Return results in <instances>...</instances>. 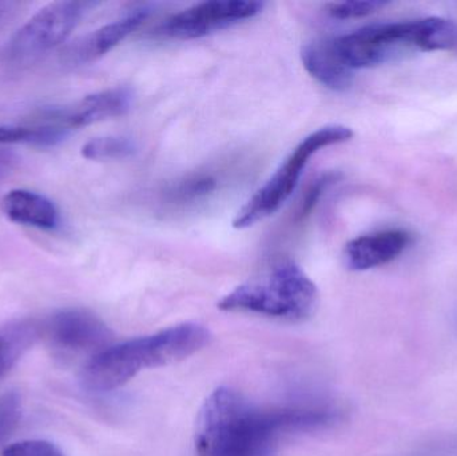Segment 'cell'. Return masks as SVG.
I'll list each match as a JSON object with an SVG mask.
<instances>
[{"label":"cell","mask_w":457,"mask_h":456,"mask_svg":"<svg viewBox=\"0 0 457 456\" xmlns=\"http://www.w3.org/2000/svg\"><path fill=\"white\" fill-rule=\"evenodd\" d=\"M330 410H263L238 391L220 387L211 394L197 422L198 456H274L281 436L327 427L337 420Z\"/></svg>","instance_id":"6da1fadb"},{"label":"cell","mask_w":457,"mask_h":456,"mask_svg":"<svg viewBox=\"0 0 457 456\" xmlns=\"http://www.w3.org/2000/svg\"><path fill=\"white\" fill-rule=\"evenodd\" d=\"M211 332L195 323L179 324L99 351L86 364L82 382L96 393L120 388L144 371L185 361L211 342Z\"/></svg>","instance_id":"7a4b0ae2"},{"label":"cell","mask_w":457,"mask_h":456,"mask_svg":"<svg viewBox=\"0 0 457 456\" xmlns=\"http://www.w3.org/2000/svg\"><path fill=\"white\" fill-rule=\"evenodd\" d=\"M332 40L341 61L353 71L380 66L416 53L457 50V23L436 16L376 23Z\"/></svg>","instance_id":"3957f363"},{"label":"cell","mask_w":457,"mask_h":456,"mask_svg":"<svg viewBox=\"0 0 457 456\" xmlns=\"http://www.w3.org/2000/svg\"><path fill=\"white\" fill-rule=\"evenodd\" d=\"M316 284L295 262L284 261L265 278L241 284L222 297L219 308L228 312H247L282 320H305L316 310Z\"/></svg>","instance_id":"277c9868"},{"label":"cell","mask_w":457,"mask_h":456,"mask_svg":"<svg viewBox=\"0 0 457 456\" xmlns=\"http://www.w3.org/2000/svg\"><path fill=\"white\" fill-rule=\"evenodd\" d=\"M353 137L352 129L343 125H328L306 136L273 176L247 200L233 220L236 229H246L276 213L297 187L309 160L324 147L344 144Z\"/></svg>","instance_id":"5b68a950"},{"label":"cell","mask_w":457,"mask_h":456,"mask_svg":"<svg viewBox=\"0 0 457 456\" xmlns=\"http://www.w3.org/2000/svg\"><path fill=\"white\" fill-rule=\"evenodd\" d=\"M94 3L55 2L31 16L0 48V70L16 72L66 42Z\"/></svg>","instance_id":"8992f818"},{"label":"cell","mask_w":457,"mask_h":456,"mask_svg":"<svg viewBox=\"0 0 457 456\" xmlns=\"http://www.w3.org/2000/svg\"><path fill=\"white\" fill-rule=\"evenodd\" d=\"M263 7L265 3L254 0H213L198 3L170 16L160 27V34L171 39H200L254 18Z\"/></svg>","instance_id":"52a82bcc"},{"label":"cell","mask_w":457,"mask_h":456,"mask_svg":"<svg viewBox=\"0 0 457 456\" xmlns=\"http://www.w3.org/2000/svg\"><path fill=\"white\" fill-rule=\"evenodd\" d=\"M48 342L67 352H94L109 347L112 332L104 320L83 308H66L53 313L40 327Z\"/></svg>","instance_id":"ba28073f"},{"label":"cell","mask_w":457,"mask_h":456,"mask_svg":"<svg viewBox=\"0 0 457 456\" xmlns=\"http://www.w3.org/2000/svg\"><path fill=\"white\" fill-rule=\"evenodd\" d=\"M133 93L128 87H114L83 96L66 106L40 110L32 120L61 126L66 130L85 128L110 118L120 117L130 110Z\"/></svg>","instance_id":"9c48e42d"},{"label":"cell","mask_w":457,"mask_h":456,"mask_svg":"<svg viewBox=\"0 0 457 456\" xmlns=\"http://www.w3.org/2000/svg\"><path fill=\"white\" fill-rule=\"evenodd\" d=\"M150 12L152 10L149 7L134 8L123 18L104 24L101 29L86 35L62 53V63L64 66L78 67L102 58L122 43L129 35L137 31L149 18Z\"/></svg>","instance_id":"30bf717a"},{"label":"cell","mask_w":457,"mask_h":456,"mask_svg":"<svg viewBox=\"0 0 457 456\" xmlns=\"http://www.w3.org/2000/svg\"><path fill=\"white\" fill-rule=\"evenodd\" d=\"M412 244L407 230L386 229L349 241L344 251L346 267L356 272L373 269L394 261Z\"/></svg>","instance_id":"8fae6325"},{"label":"cell","mask_w":457,"mask_h":456,"mask_svg":"<svg viewBox=\"0 0 457 456\" xmlns=\"http://www.w3.org/2000/svg\"><path fill=\"white\" fill-rule=\"evenodd\" d=\"M0 211L11 222L40 230L56 229L61 222L55 203L32 190L12 189L5 193L0 201Z\"/></svg>","instance_id":"7c38bea8"},{"label":"cell","mask_w":457,"mask_h":456,"mask_svg":"<svg viewBox=\"0 0 457 456\" xmlns=\"http://www.w3.org/2000/svg\"><path fill=\"white\" fill-rule=\"evenodd\" d=\"M301 61L306 71L330 90H348L353 82V71L341 61L332 39L314 40L303 46Z\"/></svg>","instance_id":"4fadbf2b"},{"label":"cell","mask_w":457,"mask_h":456,"mask_svg":"<svg viewBox=\"0 0 457 456\" xmlns=\"http://www.w3.org/2000/svg\"><path fill=\"white\" fill-rule=\"evenodd\" d=\"M39 334L40 327L32 320L13 321L0 327V379L29 350Z\"/></svg>","instance_id":"5bb4252c"},{"label":"cell","mask_w":457,"mask_h":456,"mask_svg":"<svg viewBox=\"0 0 457 456\" xmlns=\"http://www.w3.org/2000/svg\"><path fill=\"white\" fill-rule=\"evenodd\" d=\"M70 133L61 126L31 120L27 125H0V145L54 147L62 144Z\"/></svg>","instance_id":"9a60e30c"},{"label":"cell","mask_w":457,"mask_h":456,"mask_svg":"<svg viewBox=\"0 0 457 456\" xmlns=\"http://www.w3.org/2000/svg\"><path fill=\"white\" fill-rule=\"evenodd\" d=\"M137 152L136 142L126 137H98L82 146V157L90 161L125 160Z\"/></svg>","instance_id":"2e32d148"},{"label":"cell","mask_w":457,"mask_h":456,"mask_svg":"<svg viewBox=\"0 0 457 456\" xmlns=\"http://www.w3.org/2000/svg\"><path fill=\"white\" fill-rule=\"evenodd\" d=\"M217 185L219 182L212 174H195L171 187L169 192V200L181 205L195 203L213 193L217 189Z\"/></svg>","instance_id":"e0dca14e"},{"label":"cell","mask_w":457,"mask_h":456,"mask_svg":"<svg viewBox=\"0 0 457 456\" xmlns=\"http://www.w3.org/2000/svg\"><path fill=\"white\" fill-rule=\"evenodd\" d=\"M386 2L380 0H364V2H341L332 3L328 5L327 12L333 19L338 21H345V19L364 18L376 12L380 8L386 7Z\"/></svg>","instance_id":"ac0fdd59"},{"label":"cell","mask_w":457,"mask_h":456,"mask_svg":"<svg viewBox=\"0 0 457 456\" xmlns=\"http://www.w3.org/2000/svg\"><path fill=\"white\" fill-rule=\"evenodd\" d=\"M21 417V399L16 393L0 396V444L18 426Z\"/></svg>","instance_id":"d6986e66"},{"label":"cell","mask_w":457,"mask_h":456,"mask_svg":"<svg viewBox=\"0 0 457 456\" xmlns=\"http://www.w3.org/2000/svg\"><path fill=\"white\" fill-rule=\"evenodd\" d=\"M2 456H64L63 452L47 441L32 439L11 444L3 450Z\"/></svg>","instance_id":"ffe728a7"},{"label":"cell","mask_w":457,"mask_h":456,"mask_svg":"<svg viewBox=\"0 0 457 456\" xmlns=\"http://www.w3.org/2000/svg\"><path fill=\"white\" fill-rule=\"evenodd\" d=\"M336 181H337V174L335 173H327L320 177V178H317L316 181L312 184V187H309L306 195H303L300 211H298V219H305V217L313 211L314 206L317 205L320 198L324 195L325 190Z\"/></svg>","instance_id":"44dd1931"},{"label":"cell","mask_w":457,"mask_h":456,"mask_svg":"<svg viewBox=\"0 0 457 456\" xmlns=\"http://www.w3.org/2000/svg\"><path fill=\"white\" fill-rule=\"evenodd\" d=\"M413 456H457V439L445 442V444H439V446L431 447V449Z\"/></svg>","instance_id":"7402d4cb"},{"label":"cell","mask_w":457,"mask_h":456,"mask_svg":"<svg viewBox=\"0 0 457 456\" xmlns=\"http://www.w3.org/2000/svg\"><path fill=\"white\" fill-rule=\"evenodd\" d=\"M19 3L0 2V29L18 12Z\"/></svg>","instance_id":"603a6c76"},{"label":"cell","mask_w":457,"mask_h":456,"mask_svg":"<svg viewBox=\"0 0 457 456\" xmlns=\"http://www.w3.org/2000/svg\"><path fill=\"white\" fill-rule=\"evenodd\" d=\"M5 163H7V161L3 155H0V169L4 168Z\"/></svg>","instance_id":"cb8c5ba5"}]
</instances>
